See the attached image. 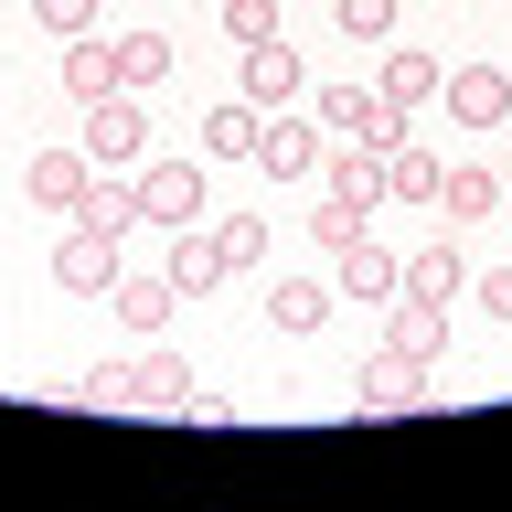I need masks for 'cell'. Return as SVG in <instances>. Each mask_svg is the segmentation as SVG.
Masks as SVG:
<instances>
[{
	"label": "cell",
	"instance_id": "1",
	"mask_svg": "<svg viewBox=\"0 0 512 512\" xmlns=\"http://www.w3.org/2000/svg\"><path fill=\"white\" fill-rule=\"evenodd\" d=\"M86 160L96 171H139V160H150V107H139V86L86 107Z\"/></svg>",
	"mask_w": 512,
	"mask_h": 512
},
{
	"label": "cell",
	"instance_id": "2",
	"mask_svg": "<svg viewBox=\"0 0 512 512\" xmlns=\"http://www.w3.org/2000/svg\"><path fill=\"white\" fill-rule=\"evenodd\" d=\"M107 310H118L139 342H160L171 310H182V288H171V267H118V278H107Z\"/></svg>",
	"mask_w": 512,
	"mask_h": 512
},
{
	"label": "cell",
	"instance_id": "3",
	"mask_svg": "<svg viewBox=\"0 0 512 512\" xmlns=\"http://www.w3.org/2000/svg\"><path fill=\"white\" fill-rule=\"evenodd\" d=\"M299 86H310V64H299V43H288V32L246 43V75H235V96H246V107H299Z\"/></svg>",
	"mask_w": 512,
	"mask_h": 512
},
{
	"label": "cell",
	"instance_id": "4",
	"mask_svg": "<svg viewBox=\"0 0 512 512\" xmlns=\"http://www.w3.org/2000/svg\"><path fill=\"white\" fill-rule=\"evenodd\" d=\"M139 224H160V235L171 224H203V171L192 160H150L139 171Z\"/></svg>",
	"mask_w": 512,
	"mask_h": 512
},
{
	"label": "cell",
	"instance_id": "5",
	"mask_svg": "<svg viewBox=\"0 0 512 512\" xmlns=\"http://www.w3.org/2000/svg\"><path fill=\"white\" fill-rule=\"evenodd\" d=\"M107 278H118V235H96V224H64V246H54V288H75V299H107Z\"/></svg>",
	"mask_w": 512,
	"mask_h": 512
},
{
	"label": "cell",
	"instance_id": "6",
	"mask_svg": "<svg viewBox=\"0 0 512 512\" xmlns=\"http://www.w3.org/2000/svg\"><path fill=\"white\" fill-rule=\"evenodd\" d=\"M256 171H278V182L320 171V118H299V107H267V128H256Z\"/></svg>",
	"mask_w": 512,
	"mask_h": 512
},
{
	"label": "cell",
	"instance_id": "7",
	"mask_svg": "<svg viewBox=\"0 0 512 512\" xmlns=\"http://www.w3.org/2000/svg\"><path fill=\"white\" fill-rule=\"evenodd\" d=\"M438 96H448L459 128H512V75H502V64H459Z\"/></svg>",
	"mask_w": 512,
	"mask_h": 512
},
{
	"label": "cell",
	"instance_id": "8",
	"mask_svg": "<svg viewBox=\"0 0 512 512\" xmlns=\"http://www.w3.org/2000/svg\"><path fill=\"white\" fill-rule=\"evenodd\" d=\"M86 182H96L86 139H75V150H32V171H22V192L43 203V214H75V203H86Z\"/></svg>",
	"mask_w": 512,
	"mask_h": 512
},
{
	"label": "cell",
	"instance_id": "9",
	"mask_svg": "<svg viewBox=\"0 0 512 512\" xmlns=\"http://www.w3.org/2000/svg\"><path fill=\"white\" fill-rule=\"evenodd\" d=\"M395 288H406V256H384L374 235H352V246H342V267H331V299H374V310H384Z\"/></svg>",
	"mask_w": 512,
	"mask_h": 512
},
{
	"label": "cell",
	"instance_id": "10",
	"mask_svg": "<svg viewBox=\"0 0 512 512\" xmlns=\"http://www.w3.org/2000/svg\"><path fill=\"white\" fill-rule=\"evenodd\" d=\"M352 395H363V406H374V416H395V406H427V363H416V352H395V342H384L374 363H363V384H352Z\"/></svg>",
	"mask_w": 512,
	"mask_h": 512
},
{
	"label": "cell",
	"instance_id": "11",
	"mask_svg": "<svg viewBox=\"0 0 512 512\" xmlns=\"http://www.w3.org/2000/svg\"><path fill=\"white\" fill-rule=\"evenodd\" d=\"M128 75H118V43H107V32H75V43H64V96H75V107H96V96H118Z\"/></svg>",
	"mask_w": 512,
	"mask_h": 512
},
{
	"label": "cell",
	"instance_id": "12",
	"mask_svg": "<svg viewBox=\"0 0 512 512\" xmlns=\"http://www.w3.org/2000/svg\"><path fill=\"white\" fill-rule=\"evenodd\" d=\"M128 406L182 416V406H192V363H182V352H139V363H128Z\"/></svg>",
	"mask_w": 512,
	"mask_h": 512
},
{
	"label": "cell",
	"instance_id": "13",
	"mask_svg": "<svg viewBox=\"0 0 512 512\" xmlns=\"http://www.w3.org/2000/svg\"><path fill=\"white\" fill-rule=\"evenodd\" d=\"M235 267H224V246H214V224H171V288L182 299H203V288H224Z\"/></svg>",
	"mask_w": 512,
	"mask_h": 512
},
{
	"label": "cell",
	"instance_id": "14",
	"mask_svg": "<svg viewBox=\"0 0 512 512\" xmlns=\"http://www.w3.org/2000/svg\"><path fill=\"white\" fill-rule=\"evenodd\" d=\"M438 86H448V64H438V54H416V43H395V54H384V75H374V96H384V107H406V118H416Z\"/></svg>",
	"mask_w": 512,
	"mask_h": 512
},
{
	"label": "cell",
	"instance_id": "15",
	"mask_svg": "<svg viewBox=\"0 0 512 512\" xmlns=\"http://www.w3.org/2000/svg\"><path fill=\"white\" fill-rule=\"evenodd\" d=\"M384 342L416 352V363H438V352H448V310H427V299H406V288H395V299H384Z\"/></svg>",
	"mask_w": 512,
	"mask_h": 512
},
{
	"label": "cell",
	"instance_id": "16",
	"mask_svg": "<svg viewBox=\"0 0 512 512\" xmlns=\"http://www.w3.org/2000/svg\"><path fill=\"white\" fill-rule=\"evenodd\" d=\"M438 182H448L438 150H416V139H395V150H384V203H438Z\"/></svg>",
	"mask_w": 512,
	"mask_h": 512
},
{
	"label": "cell",
	"instance_id": "17",
	"mask_svg": "<svg viewBox=\"0 0 512 512\" xmlns=\"http://www.w3.org/2000/svg\"><path fill=\"white\" fill-rule=\"evenodd\" d=\"M459 288H470V256H459V246H416V256H406V299H427V310H448Z\"/></svg>",
	"mask_w": 512,
	"mask_h": 512
},
{
	"label": "cell",
	"instance_id": "18",
	"mask_svg": "<svg viewBox=\"0 0 512 512\" xmlns=\"http://www.w3.org/2000/svg\"><path fill=\"white\" fill-rule=\"evenodd\" d=\"M256 128H267V107H246V96L203 107V160H256Z\"/></svg>",
	"mask_w": 512,
	"mask_h": 512
},
{
	"label": "cell",
	"instance_id": "19",
	"mask_svg": "<svg viewBox=\"0 0 512 512\" xmlns=\"http://www.w3.org/2000/svg\"><path fill=\"white\" fill-rule=\"evenodd\" d=\"M75 224H96V235H128V224H139V171H96L86 203H75Z\"/></svg>",
	"mask_w": 512,
	"mask_h": 512
},
{
	"label": "cell",
	"instance_id": "20",
	"mask_svg": "<svg viewBox=\"0 0 512 512\" xmlns=\"http://www.w3.org/2000/svg\"><path fill=\"white\" fill-rule=\"evenodd\" d=\"M267 320H278L288 342H310L320 320H331V278H278L267 288Z\"/></svg>",
	"mask_w": 512,
	"mask_h": 512
},
{
	"label": "cell",
	"instance_id": "21",
	"mask_svg": "<svg viewBox=\"0 0 512 512\" xmlns=\"http://www.w3.org/2000/svg\"><path fill=\"white\" fill-rule=\"evenodd\" d=\"M502 203V171H480V160H448V182H438V214L448 224H480Z\"/></svg>",
	"mask_w": 512,
	"mask_h": 512
},
{
	"label": "cell",
	"instance_id": "22",
	"mask_svg": "<svg viewBox=\"0 0 512 512\" xmlns=\"http://www.w3.org/2000/svg\"><path fill=\"white\" fill-rule=\"evenodd\" d=\"M171 64H182L171 32H118V75H128V86H171Z\"/></svg>",
	"mask_w": 512,
	"mask_h": 512
},
{
	"label": "cell",
	"instance_id": "23",
	"mask_svg": "<svg viewBox=\"0 0 512 512\" xmlns=\"http://www.w3.org/2000/svg\"><path fill=\"white\" fill-rule=\"evenodd\" d=\"M363 224H374V203H352V192H320V214H310V235H320V246H331V256H342L352 235H363Z\"/></svg>",
	"mask_w": 512,
	"mask_h": 512
},
{
	"label": "cell",
	"instance_id": "24",
	"mask_svg": "<svg viewBox=\"0 0 512 512\" xmlns=\"http://www.w3.org/2000/svg\"><path fill=\"white\" fill-rule=\"evenodd\" d=\"M214 246H224V267H256V256H267V214H224Z\"/></svg>",
	"mask_w": 512,
	"mask_h": 512
},
{
	"label": "cell",
	"instance_id": "25",
	"mask_svg": "<svg viewBox=\"0 0 512 512\" xmlns=\"http://www.w3.org/2000/svg\"><path fill=\"white\" fill-rule=\"evenodd\" d=\"M331 22H342L352 43H384V32H395V0H331Z\"/></svg>",
	"mask_w": 512,
	"mask_h": 512
},
{
	"label": "cell",
	"instance_id": "26",
	"mask_svg": "<svg viewBox=\"0 0 512 512\" xmlns=\"http://www.w3.org/2000/svg\"><path fill=\"white\" fill-rule=\"evenodd\" d=\"M214 11H224L235 43H267V32H278V0H214Z\"/></svg>",
	"mask_w": 512,
	"mask_h": 512
},
{
	"label": "cell",
	"instance_id": "27",
	"mask_svg": "<svg viewBox=\"0 0 512 512\" xmlns=\"http://www.w3.org/2000/svg\"><path fill=\"white\" fill-rule=\"evenodd\" d=\"M32 22L54 32V43H75V32H96V0H32Z\"/></svg>",
	"mask_w": 512,
	"mask_h": 512
},
{
	"label": "cell",
	"instance_id": "28",
	"mask_svg": "<svg viewBox=\"0 0 512 512\" xmlns=\"http://www.w3.org/2000/svg\"><path fill=\"white\" fill-rule=\"evenodd\" d=\"M470 299H480V320H512V267H480Z\"/></svg>",
	"mask_w": 512,
	"mask_h": 512
},
{
	"label": "cell",
	"instance_id": "29",
	"mask_svg": "<svg viewBox=\"0 0 512 512\" xmlns=\"http://www.w3.org/2000/svg\"><path fill=\"white\" fill-rule=\"evenodd\" d=\"M75 395H86V406H128V363H96V374L75 384Z\"/></svg>",
	"mask_w": 512,
	"mask_h": 512
}]
</instances>
